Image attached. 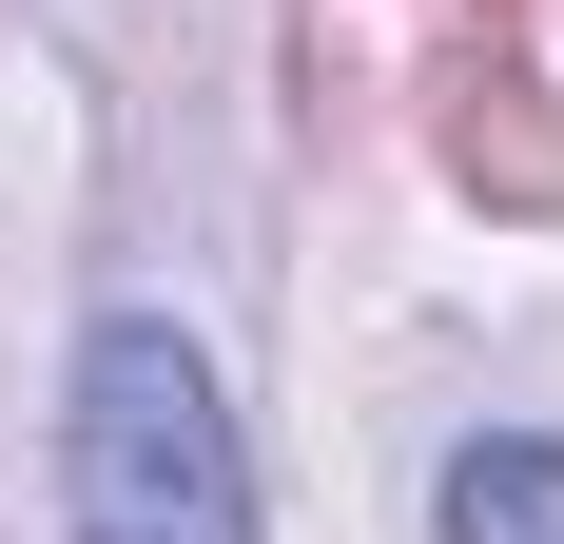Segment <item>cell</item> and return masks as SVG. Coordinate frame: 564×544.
<instances>
[{
	"instance_id": "cell-2",
	"label": "cell",
	"mask_w": 564,
	"mask_h": 544,
	"mask_svg": "<svg viewBox=\"0 0 564 544\" xmlns=\"http://www.w3.org/2000/svg\"><path fill=\"white\" fill-rule=\"evenodd\" d=\"M448 544H564V447H545V428L448 447Z\"/></svg>"
},
{
	"instance_id": "cell-1",
	"label": "cell",
	"mask_w": 564,
	"mask_h": 544,
	"mask_svg": "<svg viewBox=\"0 0 564 544\" xmlns=\"http://www.w3.org/2000/svg\"><path fill=\"white\" fill-rule=\"evenodd\" d=\"M58 505L78 544H253V467H234V389L175 312H98L78 389H58Z\"/></svg>"
}]
</instances>
